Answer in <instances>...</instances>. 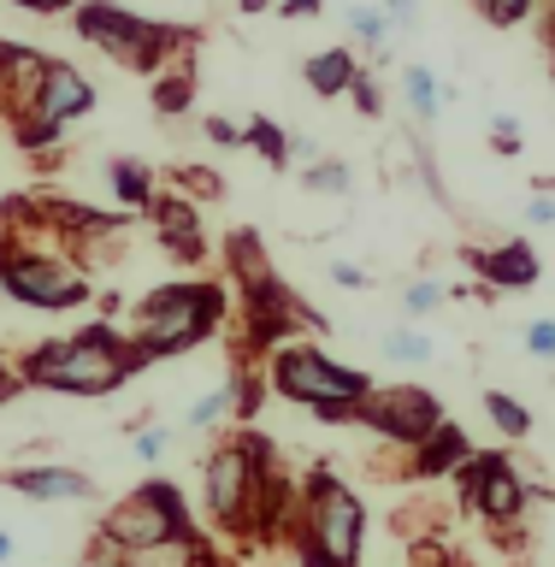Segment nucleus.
<instances>
[{
  "label": "nucleus",
  "instance_id": "f257e3e1",
  "mask_svg": "<svg viewBox=\"0 0 555 567\" xmlns=\"http://www.w3.org/2000/svg\"><path fill=\"white\" fill-rule=\"evenodd\" d=\"M12 367H18V379H24V390H53V396L95 402V396H119L148 361H142V349L131 343L124 326L89 319V326L65 331V337L30 343Z\"/></svg>",
  "mask_w": 555,
  "mask_h": 567
},
{
  "label": "nucleus",
  "instance_id": "f03ea898",
  "mask_svg": "<svg viewBox=\"0 0 555 567\" xmlns=\"http://www.w3.org/2000/svg\"><path fill=\"white\" fill-rule=\"evenodd\" d=\"M301 567H361L367 556V503L354 496L349 478H337L326 461L308 467V478L296 485V520L290 538Z\"/></svg>",
  "mask_w": 555,
  "mask_h": 567
},
{
  "label": "nucleus",
  "instance_id": "7ed1b4c3",
  "mask_svg": "<svg viewBox=\"0 0 555 567\" xmlns=\"http://www.w3.org/2000/svg\"><path fill=\"white\" fill-rule=\"evenodd\" d=\"M230 313V290L207 278H177L154 284L142 301H131V343L142 349V361H172V354L202 349L207 337H219Z\"/></svg>",
  "mask_w": 555,
  "mask_h": 567
},
{
  "label": "nucleus",
  "instance_id": "20e7f679",
  "mask_svg": "<svg viewBox=\"0 0 555 567\" xmlns=\"http://www.w3.org/2000/svg\"><path fill=\"white\" fill-rule=\"evenodd\" d=\"M95 544L119 556H160V549H195V514L172 478H142L95 520Z\"/></svg>",
  "mask_w": 555,
  "mask_h": 567
},
{
  "label": "nucleus",
  "instance_id": "39448f33",
  "mask_svg": "<svg viewBox=\"0 0 555 567\" xmlns=\"http://www.w3.org/2000/svg\"><path fill=\"white\" fill-rule=\"evenodd\" d=\"M71 24H78V35L95 53H106V60L124 65V71H142V78H160L172 60H184V53L202 42L195 30L142 18L131 7H119V0H83V7L71 12Z\"/></svg>",
  "mask_w": 555,
  "mask_h": 567
},
{
  "label": "nucleus",
  "instance_id": "423d86ee",
  "mask_svg": "<svg viewBox=\"0 0 555 567\" xmlns=\"http://www.w3.org/2000/svg\"><path fill=\"white\" fill-rule=\"evenodd\" d=\"M202 514L230 544H255V425L219 437L202 461Z\"/></svg>",
  "mask_w": 555,
  "mask_h": 567
},
{
  "label": "nucleus",
  "instance_id": "0eeeda50",
  "mask_svg": "<svg viewBox=\"0 0 555 567\" xmlns=\"http://www.w3.org/2000/svg\"><path fill=\"white\" fill-rule=\"evenodd\" d=\"M266 390L314 414V408H326V402H361L372 390V379L361 367L326 354L319 343H278L266 354Z\"/></svg>",
  "mask_w": 555,
  "mask_h": 567
},
{
  "label": "nucleus",
  "instance_id": "6e6552de",
  "mask_svg": "<svg viewBox=\"0 0 555 567\" xmlns=\"http://www.w3.org/2000/svg\"><path fill=\"white\" fill-rule=\"evenodd\" d=\"M0 290L7 301L30 313H71V308H89L95 301L101 284H89L83 266H71L60 255H48V248H7V266H0Z\"/></svg>",
  "mask_w": 555,
  "mask_h": 567
},
{
  "label": "nucleus",
  "instance_id": "1a4fd4ad",
  "mask_svg": "<svg viewBox=\"0 0 555 567\" xmlns=\"http://www.w3.org/2000/svg\"><path fill=\"white\" fill-rule=\"evenodd\" d=\"M95 101H101V89L83 78L71 60H48L42 71V89H35V101L24 106V113H12V131L24 148H53L71 124L95 113Z\"/></svg>",
  "mask_w": 555,
  "mask_h": 567
},
{
  "label": "nucleus",
  "instance_id": "9d476101",
  "mask_svg": "<svg viewBox=\"0 0 555 567\" xmlns=\"http://www.w3.org/2000/svg\"><path fill=\"white\" fill-rule=\"evenodd\" d=\"M455 491L491 526H514L532 508V473L514 467V455H503V450H473L455 467Z\"/></svg>",
  "mask_w": 555,
  "mask_h": 567
},
{
  "label": "nucleus",
  "instance_id": "9b49d317",
  "mask_svg": "<svg viewBox=\"0 0 555 567\" xmlns=\"http://www.w3.org/2000/svg\"><path fill=\"white\" fill-rule=\"evenodd\" d=\"M443 420L450 414H443V402L425 384H372L354 402V425H367L372 437L397 443V450H420Z\"/></svg>",
  "mask_w": 555,
  "mask_h": 567
},
{
  "label": "nucleus",
  "instance_id": "f8f14e48",
  "mask_svg": "<svg viewBox=\"0 0 555 567\" xmlns=\"http://www.w3.org/2000/svg\"><path fill=\"white\" fill-rule=\"evenodd\" d=\"M148 225H154L160 248H166V255H172L177 266H202V260H207L202 207H195L189 195H177V189H160V195H154V207H148Z\"/></svg>",
  "mask_w": 555,
  "mask_h": 567
},
{
  "label": "nucleus",
  "instance_id": "ddd939ff",
  "mask_svg": "<svg viewBox=\"0 0 555 567\" xmlns=\"http://www.w3.org/2000/svg\"><path fill=\"white\" fill-rule=\"evenodd\" d=\"M0 485L30 496V503H89L95 496V478L83 467H65V461H24V467H7Z\"/></svg>",
  "mask_w": 555,
  "mask_h": 567
},
{
  "label": "nucleus",
  "instance_id": "4468645a",
  "mask_svg": "<svg viewBox=\"0 0 555 567\" xmlns=\"http://www.w3.org/2000/svg\"><path fill=\"white\" fill-rule=\"evenodd\" d=\"M467 266L491 284V290H532L538 272H544L538 248H532L526 237H503L491 248H467Z\"/></svg>",
  "mask_w": 555,
  "mask_h": 567
},
{
  "label": "nucleus",
  "instance_id": "2eb2a0df",
  "mask_svg": "<svg viewBox=\"0 0 555 567\" xmlns=\"http://www.w3.org/2000/svg\"><path fill=\"white\" fill-rule=\"evenodd\" d=\"M42 71H48V53H42V48L0 35V106H7V118L24 113V106L35 101V89H42Z\"/></svg>",
  "mask_w": 555,
  "mask_h": 567
},
{
  "label": "nucleus",
  "instance_id": "dca6fc26",
  "mask_svg": "<svg viewBox=\"0 0 555 567\" xmlns=\"http://www.w3.org/2000/svg\"><path fill=\"white\" fill-rule=\"evenodd\" d=\"M225 266H230V284H237V296H255V290H266V284H278V266H273V255H266L260 230H230Z\"/></svg>",
  "mask_w": 555,
  "mask_h": 567
},
{
  "label": "nucleus",
  "instance_id": "f3484780",
  "mask_svg": "<svg viewBox=\"0 0 555 567\" xmlns=\"http://www.w3.org/2000/svg\"><path fill=\"white\" fill-rule=\"evenodd\" d=\"M106 189H113L119 213H148V207H154V195H160V177H154L148 159L119 154V159H106Z\"/></svg>",
  "mask_w": 555,
  "mask_h": 567
},
{
  "label": "nucleus",
  "instance_id": "a211bd4d",
  "mask_svg": "<svg viewBox=\"0 0 555 567\" xmlns=\"http://www.w3.org/2000/svg\"><path fill=\"white\" fill-rule=\"evenodd\" d=\"M354 78H361V60H354V48H319V53H308V60H301V83H308L319 101L349 95Z\"/></svg>",
  "mask_w": 555,
  "mask_h": 567
},
{
  "label": "nucleus",
  "instance_id": "6ab92c4d",
  "mask_svg": "<svg viewBox=\"0 0 555 567\" xmlns=\"http://www.w3.org/2000/svg\"><path fill=\"white\" fill-rule=\"evenodd\" d=\"M337 18H343L349 42L367 48L372 60H390V53H397V35H390V18L379 12V0H343V7H337Z\"/></svg>",
  "mask_w": 555,
  "mask_h": 567
},
{
  "label": "nucleus",
  "instance_id": "aec40b11",
  "mask_svg": "<svg viewBox=\"0 0 555 567\" xmlns=\"http://www.w3.org/2000/svg\"><path fill=\"white\" fill-rule=\"evenodd\" d=\"M402 101H408V113H414L420 131H432V124L443 118V106H450V89L438 83V71H425V65H402Z\"/></svg>",
  "mask_w": 555,
  "mask_h": 567
},
{
  "label": "nucleus",
  "instance_id": "412c9836",
  "mask_svg": "<svg viewBox=\"0 0 555 567\" xmlns=\"http://www.w3.org/2000/svg\"><path fill=\"white\" fill-rule=\"evenodd\" d=\"M467 455H473V450H467V437H461L455 425L443 420L438 432H432V437H425L420 450H414V467H408V473H414V478H438V473H455Z\"/></svg>",
  "mask_w": 555,
  "mask_h": 567
},
{
  "label": "nucleus",
  "instance_id": "4be33fe9",
  "mask_svg": "<svg viewBox=\"0 0 555 567\" xmlns=\"http://www.w3.org/2000/svg\"><path fill=\"white\" fill-rule=\"evenodd\" d=\"M189 106H195V60L184 53V60H172V65L154 78V113H160V118H184Z\"/></svg>",
  "mask_w": 555,
  "mask_h": 567
},
{
  "label": "nucleus",
  "instance_id": "5701e85b",
  "mask_svg": "<svg viewBox=\"0 0 555 567\" xmlns=\"http://www.w3.org/2000/svg\"><path fill=\"white\" fill-rule=\"evenodd\" d=\"M243 148H255L273 172H284L290 166V131H284L278 118H266V113H255V118H243Z\"/></svg>",
  "mask_w": 555,
  "mask_h": 567
},
{
  "label": "nucleus",
  "instance_id": "b1692460",
  "mask_svg": "<svg viewBox=\"0 0 555 567\" xmlns=\"http://www.w3.org/2000/svg\"><path fill=\"white\" fill-rule=\"evenodd\" d=\"M379 354L390 367H425V361H438V343H432V331H420V326H397V331L379 337Z\"/></svg>",
  "mask_w": 555,
  "mask_h": 567
},
{
  "label": "nucleus",
  "instance_id": "393cba45",
  "mask_svg": "<svg viewBox=\"0 0 555 567\" xmlns=\"http://www.w3.org/2000/svg\"><path fill=\"white\" fill-rule=\"evenodd\" d=\"M225 420H237V379L213 384L207 396H195V402H189V414H184L189 432H213V425H225Z\"/></svg>",
  "mask_w": 555,
  "mask_h": 567
},
{
  "label": "nucleus",
  "instance_id": "a878e982",
  "mask_svg": "<svg viewBox=\"0 0 555 567\" xmlns=\"http://www.w3.org/2000/svg\"><path fill=\"white\" fill-rule=\"evenodd\" d=\"M485 420H491L503 437H514V443L532 437V408H526L521 396H508V390H485Z\"/></svg>",
  "mask_w": 555,
  "mask_h": 567
},
{
  "label": "nucleus",
  "instance_id": "bb28decb",
  "mask_svg": "<svg viewBox=\"0 0 555 567\" xmlns=\"http://www.w3.org/2000/svg\"><path fill=\"white\" fill-rule=\"evenodd\" d=\"M301 184H308L314 195H331V202H343V195L354 189V166H349V159H337V154H326L319 166L301 172Z\"/></svg>",
  "mask_w": 555,
  "mask_h": 567
},
{
  "label": "nucleus",
  "instance_id": "cd10ccee",
  "mask_svg": "<svg viewBox=\"0 0 555 567\" xmlns=\"http://www.w3.org/2000/svg\"><path fill=\"white\" fill-rule=\"evenodd\" d=\"M172 184H177V195H189L195 207H202V202H219V195H225V177L213 172V166H195V159L172 166Z\"/></svg>",
  "mask_w": 555,
  "mask_h": 567
},
{
  "label": "nucleus",
  "instance_id": "c85d7f7f",
  "mask_svg": "<svg viewBox=\"0 0 555 567\" xmlns=\"http://www.w3.org/2000/svg\"><path fill=\"white\" fill-rule=\"evenodd\" d=\"M467 7L485 18V24L496 30H514V24H526L532 12H538V0H467Z\"/></svg>",
  "mask_w": 555,
  "mask_h": 567
},
{
  "label": "nucleus",
  "instance_id": "c756f323",
  "mask_svg": "<svg viewBox=\"0 0 555 567\" xmlns=\"http://www.w3.org/2000/svg\"><path fill=\"white\" fill-rule=\"evenodd\" d=\"M443 301H450V290H443L438 278H414V284H402V313H408V319H425V313H438Z\"/></svg>",
  "mask_w": 555,
  "mask_h": 567
},
{
  "label": "nucleus",
  "instance_id": "7c9ffc66",
  "mask_svg": "<svg viewBox=\"0 0 555 567\" xmlns=\"http://www.w3.org/2000/svg\"><path fill=\"white\" fill-rule=\"evenodd\" d=\"M177 443V425H131V450L136 461H166Z\"/></svg>",
  "mask_w": 555,
  "mask_h": 567
},
{
  "label": "nucleus",
  "instance_id": "2f4dec72",
  "mask_svg": "<svg viewBox=\"0 0 555 567\" xmlns=\"http://www.w3.org/2000/svg\"><path fill=\"white\" fill-rule=\"evenodd\" d=\"M491 154H503V159H521V154H526V131H521V118L491 113Z\"/></svg>",
  "mask_w": 555,
  "mask_h": 567
},
{
  "label": "nucleus",
  "instance_id": "473e14b6",
  "mask_svg": "<svg viewBox=\"0 0 555 567\" xmlns=\"http://www.w3.org/2000/svg\"><path fill=\"white\" fill-rule=\"evenodd\" d=\"M349 101H354V113H361V118H384V83L379 78H372V71H361V78H354L349 83Z\"/></svg>",
  "mask_w": 555,
  "mask_h": 567
},
{
  "label": "nucleus",
  "instance_id": "72a5a7b5",
  "mask_svg": "<svg viewBox=\"0 0 555 567\" xmlns=\"http://www.w3.org/2000/svg\"><path fill=\"white\" fill-rule=\"evenodd\" d=\"M521 349L532 354V361L555 367V319H532V326L521 331Z\"/></svg>",
  "mask_w": 555,
  "mask_h": 567
},
{
  "label": "nucleus",
  "instance_id": "f704fd0d",
  "mask_svg": "<svg viewBox=\"0 0 555 567\" xmlns=\"http://www.w3.org/2000/svg\"><path fill=\"white\" fill-rule=\"evenodd\" d=\"M379 12L390 18V35H397V42H402V35H420V0H379Z\"/></svg>",
  "mask_w": 555,
  "mask_h": 567
},
{
  "label": "nucleus",
  "instance_id": "c9c22d12",
  "mask_svg": "<svg viewBox=\"0 0 555 567\" xmlns=\"http://www.w3.org/2000/svg\"><path fill=\"white\" fill-rule=\"evenodd\" d=\"M326 278L337 284V290H372V272L361 260H326Z\"/></svg>",
  "mask_w": 555,
  "mask_h": 567
},
{
  "label": "nucleus",
  "instance_id": "e433bc0d",
  "mask_svg": "<svg viewBox=\"0 0 555 567\" xmlns=\"http://www.w3.org/2000/svg\"><path fill=\"white\" fill-rule=\"evenodd\" d=\"M202 131H207L213 148H243V124H237V118H225V113H207V118H202Z\"/></svg>",
  "mask_w": 555,
  "mask_h": 567
},
{
  "label": "nucleus",
  "instance_id": "4c0bfd02",
  "mask_svg": "<svg viewBox=\"0 0 555 567\" xmlns=\"http://www.w3.org/2000/svg\"><path fill=\"white\" fill-rule=\"evenodd\" d=\"M18 12H35V18H71L83 0H12Z\"/></svg>",
  "mask_w": 555,
  "mask_h": 567
},
{
  "label": "nucleus",
  "instance_id": "58836bf2",
  "mask_svg": "<svg viewBox=\"0 0 555 567\" xmlns=\"http://www.w3.org/2000/svg\"><path fill=\"white\" fill-rule=\"evenodd\" d=\"M319 159H326V142H314V136H290V166H319Z\"/></svg>",
  "mask_w": 555,
  "mask_h": 567
},
{
  "label": "nucleus",
  "instance_id": "ea45409f",
  "mask_svg": "<svg viewBox=\"0 0 555 567\" xmlns=\"http://www.w3.org/2000/svg\"><path fill=\"white\" fill-rule=\"evenodd\" d=\"M521 219H526V225H538V230H544V225H555V189H544V195H532Z\"/></svg>",
  "mask_w": 555,
  "mask_h": 567
},
{
  "label": "nucleus",
  "instance_id": "a19ab883",
  "mask_svg": "<svg viewBox=\"0 0 555 567\" xmlns=\"http://www.w3.org/2000/svg\"><path fill=\"white\" fill-rule=\"evenodd\" d=\"M78 567H136L131 556H119V549H101V544H89V556Z\"/></svg>",
  "mask_w": 555,
  "mask_h": 567
},
{
  "label": "nucleus",
  "instance_id": "79ce46f5",
  "mask_svg": "<svg viewBox=\"0 0 555 567\" xmlns=\"http://www.w3.org/2000/svg\"><path fill=\"white\" fill-rule=\"evenodd\" d=\"M278 18H326V0H278Z\"/></svg>",
  "mask_w": 555,
  "mask_h": 567
},
{
  "label": "nucleus",
  "instance_id": "37998d69",
  "mask_svg": "<svg viewBox=\"0 0 555 567\" xmlns=\"http://www.w3.org/2000/svg\"><path fill=\"white\" fill-rule=\"evenodd\" d=\"M18 390H24V379H18V367H12V361H0V408H7V402L18 396Z\"/></svg>",
  "mask_w": 555,
  "mask_h": 567
},
{
  "label": "nucleus",
  "instance_id": "c03bdc74",
  "mask_svg": "<svg viewBox=\"0 0 555 567\" xmlns=\"http://www.w3.org/2000/svg\"><path fill=\"white\" fill-rule=\"evenodd\" d=\"M12 556H18V538H12V532H7V526H0V567H7Z\"/></svg>",
  "mask_w": 555,
  "mask_h": 567
},
{
  "label": "nucleus",
  "instance_id": "a18cd8bd",
  "mask_svg": "<svg viewBox=\"0 0 555 567\" xmlns=\"http://www.w3.org/2000/svg\"><path fill=\"white\" fill-rule=\"evenodd\" d=\"M278 7V0H237V12H248V18H255V12H273Z\"/></svg>",
  "mask_w": 555,
  "mask_h": 567
},
{
  "label": "nucleus",
  "instance_id": "49530a36",
  "mask_svg": "<svg viewBox=\"0 0 555 567\" xmlns=\"http://www.w3.org/2000/svg\"><path fill=\"white\" fill-rule=\"evenodd\" d=\"M544 42H549V71H555V0H549V24H544Z\"/></svg>",
  "mask_w": 555,
  "mask_h": 567
}]
</instances>
